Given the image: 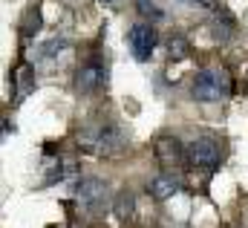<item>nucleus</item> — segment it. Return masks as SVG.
I'll return each instance as SVG.
<instances>
[{
	"label": "nucleus",
	"instance_id": "obj_14",
	"mask_svg": "<svg viewBox=\"0 0 248 228\" xmlns=\"http://www.w3.org/2000/svg\"><path fill=\"white\" fill-rule=\"evenodd\" d=\"M136 6H139V12H141L144 17H150V20H162V17H165V12L159 9L156 0H136Z\"/></svg>",
	"mask_w": 248,
	"mask_h": 228
},
{
	"label": "nucleus",
	"instance_id": "obj_6",
	"mask_svg": "<svg viewBox=\"0 0 248 228\" xmlns=\"http://www.w3.org/2000/svg\"><path fill=\"white\" fill-rule=\"evenodd\" d=\"M156 41H159V35H156V29H153L150 23H136V26L130 29V35H127V44H130L133 55H136V61H141V64L153 55Z\"/></svg>",
	"mask_w": 248,
	"mask_h": 228
},
{
	"label": "nucleus",
	"instance_id": "obj_15",
	"mask_svg": "<svg viewBox=\"0 0 248 228\" xmlns=\"http://www.w3.org/2000/svg\"><path fill=\"white\" fill-rule=\"evenodd\" d=\"M187 3L202 6V9H211V12H217V9H219V0H187Z\"/></svg>",
	"mask_w": 248,
	"mask_h": 228
},
{
	"label": "nucleus",
	"instance_id": "obj_3",
	"mask_svg": "<svg viewBox=\"0 0 248 228\" xmlns=\"http://www.w3.org/2000/svg\"><path fill=\"white\" fill-rule=\"evenodd\" d=\"M107 194H110L107 182L90 176V179H81V182H78V188H75V202H78L81 211L98 214V211L104 208V202H107Z\"/></svg>",
	"mask_w": 248,
	"mask_h": 228
},
{
	"label": "nucleus",
	"instance_id": "obj_2",
	"mask_svg": "<svg viewBox=\"0 0 248 228\" xmlns=\"http://www.w3.org/2000/svg\"><path fill=\"white\" fill-rule=\"evenodd\" d=\"M190 96L202 104H217V101H225L231 96V78L225 69H217V66H208L202 72H196L193 78V87H190Z\"/></svg>",
	"mask_w": 248,
	"mask_h": 228
},
{
	"label": "nucleus",
	"instance_id": "obj_7",
	"mask_svg": "<svg viewBox=\"0 0 248 228\" xmlns=\"http://www.w3.org/2000/svg\"><path fill=\"white\" fill-rule=\"evenodd\" d=\"M104 84H107V66L101 61H90L75 72V90L81 96H90V93L101 90Z\"/></svg>",
	"mask_w": 248,
	"mask_h": 228
},
{
	"label": "nucleus",
	"instance_id": "obj_5",
	"mask_svg": "<svg viewBox=\"0 0 248 228\" xmlns=\"http://www.w3.org/2000/svg\"><path fill=\"white\" fill-rule=\"evenodd\" d=\"M187 162L193 168H205V171H217L219 162H222V150H219V142L202 136V139H193L187 145Z\"/></svg>",
	"mask_w": 248,
	"mask_h": 228
},
{
	"label": "nucleus",
	"instance_id": "obj_16",
	"mask_svg": "<svg viewBox=\"0 0 248 228\" xmlns=\"http://www.w3.org/2000/svg\"><path fill=\"white\" fill-rule=\"evenodd\" d=\"M101 3H116V0H101Z\"/></svg>",
	"mask_w": 248,
	"mask_h": 228
},
{
	"label": "nucleus",
	"instance_id": "obj_10",
	"mask_svg": "<svg viewBox=\"0 0 248 228\" xmlns=\"http://www.w3.org/2000/svg\"><path fill=\"white\" fill-rule=\"evenodd\" d=\"M234 29H237L234 17H231L225 9H217V12H214V20H211V35H214V41H217V44H228V41L234 38Z\"/></svg>",
	"mask_w": 248,
	"mask_h": 228
},
{
	"label": "nucleus",
	"instance_id": "obj_8",
	"mask_svg": "<svg viewBox=\"0 0 248 228\" xmlns=\"http://www.w3.org/2000/svg\"><path fill=\"white\" fill-rule=\"evenodd\" d=\"M12 84H15V101L20 104L32 90H35V72L26 61H20L15 69H12Z\"/></svg>",
	"mask_w": 248,
	"mask_h": 228
},
{
	"label": "nucleus",
	"instance_id": "obj_4",
	"mask_svg": "<svg viewBox=\"0 0 248 228\" xmlns=\"http://www.w3.org/2000/svg\"><path fill=\"white\" fill-rule=\"evenodd\" d=\"M153 156L165 171H176L187 162V147L176 136H159L153 142Z\"/></svg>",
	"mask_w": 248,
	"mask_h": 228
},
{
	"label": "nucleus",
	"instance_id": "obj_13",
	"mask_svg": "<svg viewBox=\"0 0 248 228\" xmlns=\"http://www.w3.org/2000/svg\"><path fill=\"white\" fill-rule=\"evenodd\" d=\"M187 52H190V47H187V41L182 35H173L168 41V55H170V61H182V58H187Z\"/></svg>",
	"mask_w": 248,
	"mask_h": 228
},
{
	"label": "nucleus",
	"instance_id": "obj_11",
	"mask_svg": "<svg viewBox=\"0 0 248 228\" xmlns=\"http://www.w3.org/2000/svg\"><path fill=\"white\" fill-rule=\"evenodd\" d=\"M133 211H136V196H133L130 188H124V191H119V194L113 196V214H116L119 220H130Z\"/></svg>",
	"mask_w": 248,
	"mask_h": 228
},
{
	"label": "nucleus",
	"instance_id": "obj_9",
	"mask_svg": "<svg viewBox=\"0 0 248 228\" xmlns=\"http://www.w3.org/2000/svg\"><path fill=\"white\" fill-rule=\"evenodd\" d=\"M147 191H150L153 199H170L173 194L182 191V182H179V176H173V173H159L156 179H150Z\"/></svg>",
	"mask_w": 248,
	"mask_h": 228
},
{
	"label": "nucleus",
	"instance_id": "obj_12",
	"mask_svg": "<svg viewBox=\"0 0 248 228\" xmlns=\"http://www.w3.org/2000/svg\"><path fill=\"white\" fill-rule=\"evenodd\" d=\"M38 29H41V9H38V6H32V9L23 15V23H20V35H23V38H32Z\"/></svg>",
	"mask_w": 248,
	"mask_h": 228
},
{
	"label": "nucleus",
	"instance_id": "obj_1",
	"mask_svg": "<svg viewBox=\"0 0 248 228\" xmlns=\"http://www.w3.org/2000/svg\"><path fill=\"white\" fill-rule=\"evenodd\" d=\"M81 147H87L95 156H119L124 147L130 145V133L124 130L122 124L113 121H98V124H87L78 133Z\"/></svg>",
	"mask_w": 248,
	"mask_h": 228
}]
</instances>
